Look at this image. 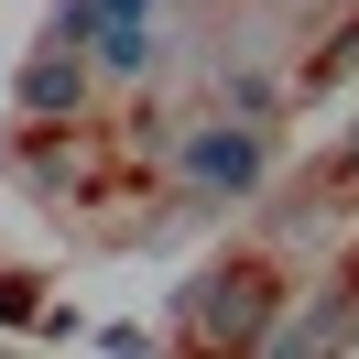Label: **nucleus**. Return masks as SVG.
Segmentation results:
<instances>
[{
    "label": "nucleus",
    "instance_id": "obj_1",
    "mask_svg": "<svg viewBox=\"0 0 359 359\" xmlns=\"http://www.w3.org/2000/svg\"><path fill=\"white\" fill-rule=\"evenodd\" d=\"M185 185H196V196H240V185H262V120H207V131L185 142Z\"/></svg>",
    "mask_w": 359,
    "mask_h": 359
},
{
    "label": "nucleus",
    "instance_id": "obj_2",
    "mask_svg": "<svg viewBox=\"0 0 359 359\" xmlns=\"http://www.w3.org/2000/svg\"><path fill=\"white\" fill-rule=\"evenodd\" d=\"M22 98H33V109H76V44H55L44 66L22 76Z\"/></svg>",
    "mask_w": 359,
    "mask_h": 359
}]
</instances>
